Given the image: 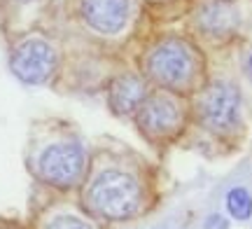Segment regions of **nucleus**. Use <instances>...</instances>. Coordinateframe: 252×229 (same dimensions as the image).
<instances>
[{"mask_svg": "<svg viewBox=\"0 0 252 229\" xmlns=\"http://www.w3.org/2000/svg\"><path fill=\"white\" fill-rule=\"evenodd\" d=\"M33 171L49 187L72 190L87 171V150L77 138H56L40 147L33 157Z\"/></svg>", "mask_w": 252, "mask_h": 229, "instance_id": "2", "label": "nucleus"}, {"mask_svg": "<svg viewBox=\"0 0 252 229\" xmlns=\"http://www.w3.org/2000/svg\"><path fill=\"white\" fill-rule=\"evenodd\" d=\"M133 0H80V17L100 35H115L131 19Z\"/></svg>", "mask_w": 252, "mask_h": 229, "instance_id": "7", "label": "nucleus"}, {"mask_svg": "<svg viewBox=\"0 0 252 229\" xmlns=\"http://www.w3.org/2000/svg\"><path fill=\"white\" fill-rule=\"evenodd\" d=\"M14 2H19V5H28V2H35V0H14Z\"/></svg>", "mask_w": 252, "mask_h": 229, "instance_id": "14", "label": "nucleus"}, {"mask_svg": "<svg viewBox=\"0 0 252 229\" xmlns=\"http://www.w3.org/2000/svg\"><path fill=\"white\" fill-rule=\"evenodd\" d=\"M138 124L147 136H171L180 129L182 122V110L178 101L166 96V94H154V96H147L140 108H138Z\"/></svg>", "mask_w": 252, "mask_h": 229, "instance_id": "6", "label": "nucleus"}, {"mask_svg": "<svg viewBox=\"0 0 252 229\" xmlns=\"http://www.w3.org/2000/svg\"><path fill=\"white\" fill-rule=\"evenodd\" d=\"M226 211L234 220H250L252 215V196L245 187H234L226 194Z\"/></svg>", "mask_w": 252, "mask_h": 229, "instance_id": "10", "label": "nucleus"}, {"mask_svg": "<svg viewBox=\"0 0 252 229\" xmlns=\"http://www.w3.org/2000/svg\"><path fill=\"white\" fill-rule=\"evenodd\" d=\"M196 70L194 54L182 40H166L147 56V73L163 87H182Z\"/></svg>", "mask_w": 252, "mask_h": 229, "instance_id": "4", "label": "nucleus"}, {"mask_svg": "<svg viewBox=\"0 0 252 229\" xmlns=\"http://www.w3.org/2000/svg\"><path fill=\"white\" fill-rule=\"evenodd\" d=\"M143 190L131 173L119 168H105L91 180L87 203L105 220H128L140 211Z\"/></svg>", "mask_w": 252, "mask_h": 229, "instance_id": "1", "label": "nucleus"}, {"mask_svg": "<svg viewBox=\"0 0 252 229\" xmlns=\"http://www.w3.org/2000/svg\"><path fill=\"white\" fill-rule=\"evenodd\" d=\"M203 229H229V220L220 213H210L203 222Z\"/></svg>", "mask_w": 252, "mask_h": 229, "instance_id": "12", "label": "nucleus"}, {"mask_svg": "<svg viewBox=\"0 0 252 229\" xmlns=\"http://www.w3.org/2000/svg\"><path fill=\"white\" fill-rule=\"evenodd\" d=\"M196 19H198L196 24L201 26V31L213 37L229 35L236 28V24H238L236 9L231 5H226V2H208V5L201 7Z\"/></svg>", "mask_w": 252, "mask_h": 229, "instance_id": "9", "label": "nucleus"}, {"mask_svg": "<svg viewBox=\"0 0 252 229\" xmlns=\"http://www.w3.org/2000/svg\"><path fill=\"white\" fill-rule=\"evenodd\" d=\"M241 112V94L231 82H213L203 94L201 115L213 131H229L236 127Z\"/></svg>", "mask_w": 252, "mask_h": 229, "instance_id": "5", "label": "nucleus"}, {"mask_svg": "<svg viewBox=\"0 0 252 229\" xmlns=\"http://www.w3.org/2000/svg\"><path fill=\"white\" fill-rule=\"evenodd\" d=\"M145 98H147L145 82L138 75L131 73L115 77L108 89V105L115 115H133V112H138Z\"/></svg>", "mask_w": 252, "mask_h": 229, "instance_id": "8", "label": "nucleus"}, {"mask_svg": "<svg viewBox=\"0 0 252 229\" xmlns=\"http://www.w3.org/2000/svg\"><path fill=\"white\" fill-rule=\"evenodd\" d=\"M248 75H250V77H252V56H250V59H248Z\"/></svg>", "mask_w": 252, "mask_h": 229, "instance_id": "13", "label": "nucleus"}, {"mask_svg": "<svg viewBox=\"0 0 252 229\" xmlns=\"http://www.w3.org/2000/svg\"><path fill=\"white\" fill-rule=\"evenodd\" d=\"M56 68H59V54L54 45L40 35L21 40L9 54V70L19 82L31 87L47 84L56 75Z\"/></svg>", "mask_w": 252, "mask_h": 229, "instance_id": "3", "label": "nucleus"}, {"mask_svg": "<svg viewBox=\"0 0 252 229\" xmlns=\"http://www.w3.org/2000/svg\"><path fill=\"white\" fill-rule=\"evenodd\" d=\"M42 229H94L89 222L75 213H54L42 225Z\"/></svg>", "mask_w": 252, "mask_h": 229, "instance_id": "11", "label": "nucleus"}]
</instances>
